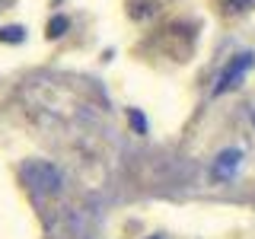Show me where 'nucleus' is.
<instances>
[{
    "label": "nucleus",
    "instance_id": "obj_1",
    "mask_svg": "<svg viewBox=\"0 0 255 239\" xmlns=\"http://www.w3.org/2000/svg\"><path fill=\"white\" fill-rule=\"evenodd\" d=\"M252 64H255V58H252L249 51H246V54H236V58H233V61L227 64V67L220 70V77H217V86H214V93L220 96V93H230V90H236V86L243 83V77L249 74V67H252Z\"/></svg>",
    "mask_w": 255,
    "mask_h": 239
},
{
    "label": "nucleus",
    "instance_id": "obj_2",
    "mask_svg": "<svg viewBox=\"0 0 255 239\" xmlns=\"http://www.w3.org/2000/svg\"><path fill=\"white\" fill-rule=\"evenodd\" d=\"M22 175H26V182L32 188L48 191V195H54V191L61 188V172L54 169L51 163H29L26 169H22Z\"/></svg>",
    "mask_w": 255,
    "mask_h": 239
},
{
    "label": "nucleus",
    "instance_id": "obj_3",
    "mask_svg": "<svg viewBox=\"0 0 255 239\" xmlns=\"http://www.w3.org/2000/svg\"><path fill=\"white\" fill-rule=\"evenodd\" d=\"M236 166H239V150H227V153L217 156V163H214V175H217V179H233Z\"/></svg>",
    "mask_w": 255,
    "mask_h": 239
},
{
    "label": "nucleus",
    "instance_id": "obj_4",
    "mask_svg": "<svg viewBox=\"0 0 255 239\" xmlns=\"http://www.w3.org/2000/svg\"><path fill=\"white\" fill-rule=\"evenodd\" d=\"M64 29H67V19H64V16H54V19H51V26H48V35H51V38H58Z\"/></svg>",
    "mask_w": 255,
    "mask_h": 239
},
{
    "label": "nucleus",
    "instance_id": "obj_5",
    "mask_svg": "<svg viewBox=\"0 0 255 239\" xmlns=\"http://www.w3.org/2000/svg\"><path fill=\"white\" fill-rule=\"evenodd\" d=\"M0 42H22V29H0Z\"/></svg>",
    "mask_w": 255,
    "mask_h": 239
},
{
    "label": "nucleus",
    "instance_id": "obj_6",
    "mask_svg": "<svg viewBox=\"0 0 255 239\" xmlns=\"http://www.w3.org/2000/svg\"><path fill=\"white\" fill-rule=\"evenodd\" d=\"M131 124L137 127V131H143V127H147V121H143V118L137 115V112H131Z\"/></svg>",
    "mask_w": 255,
    "mask_h": 239
},
{
    "label": "nucleus",
    "instance_id": "obj_7",
    "mask_svg": "<svg viewBox=\"0 0 255 239\" xmlns=\"http://www.w3.org/2000/svg\"><path fill=\"white\" fill-rule=\"evenodd\" d=\"M227 6H230V10H243V6H249V0H227Z\"/></svg>",
    "mask_w": 255,
    "mask_h": 239
}]
</instances>
